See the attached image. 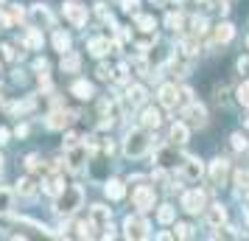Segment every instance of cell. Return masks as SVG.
I'll list each match as a JSON object with an SVG mask.
<instances>
[{"instance_id":"cell-54","label":"cell","mask_w":249,"mask_h":241,"mask_svg":"<svg viewBox=\"0 0 249 241\" xmlns=\"http://www.w3.org/2000/svg\"><path fill=\"white\" fill-rule=\"evenodd\" d=\"M244 124H247V129H249V118H247V121H244Z\"/></svg>"},{"instance_id":"cell-48","label":"cell","mask_w":249,"mask_h":241,"mask_svg":"<svg viewBox=\"0 0 249 241\" xmlns=\"http://www.w3.org/2000/svg\"><path fill=\"white\" fill-rule=\"evenodd\" d=\"M76 143H79V135H76V132H68V135H65V146H76Z\"/></svg>"},{"instance_id":"cell-32","label":"cell","mask_w":249,"mask_h":241,"mask_svg":"<svg viewBox=\"0 0 249 241\" xmlns=\"http://www.w3.org/2000/svg\"><path fill=\"white\" fill-rule=\"evenodd\" d=\"M135 25L137 28H140V31H146V34H151V31H154V17H151V14H135Z\"/></svg>"},{"instance_id":"cell-50","label":"cell","mask_w":249,"mask_h":241,"mask_svg":"<svg viewBox=\"0 0 249 241\" xmlns=\"http://www.w3.org/2000/svg\"><path fill=\"white\" fill-rule=\"evenodd\" d=\"M14 135H17V138H25V135H28V127H17L14 129Z\"/></svg>"},{"instance_id":"cell-35","label":"cell","mask_w":249,"mask_h":241,"mask_svg":"<svg viewBox=\"0 0 249 241\" xmlns=\"http://www.w3.org/2000/svg\"><path fill=\"white\" fill-rule=\"evenodd\" d=\"M230 143H232L235 151H247L249 149V138L244 135V132H232V135H230Z\"/></svg>"},{"instance_id":"cell-23","label":"cell","mask_w":249,"mask_h":241,"mask_svg":"<svg viewBox=\"0 0 249 241\" xmlns=\"http://www.w3.org/2000/svg\"><path fill=\"white\" fill-rule=\"evenodd\" d=\"M109 48H112V42H109V39H104V37H92L90 42H87V51H90L92 56H107V54H109Z\"/></svg>"},{"instance_id":"cell-7","label":"cell","mask_w":249,"mask_h":241,"mask_svg":"<svg viewBox=\"0 0 249 241\" xmlns=\"http://www.w3.org/2000/svg\"><path fill=\"white\" fill-rule=\"evenodd\" d=\"M154 199H157L154 185H137L135 191H132V205H135L140 213L151 210V207H154Z\"/></svg>"},{"instance_id":"cell-20","label":"cell","mask_w":249,"mask_h":241,"mask_svg":"<svg viewBox=\"0 0 249 241\" xmlns=\"http://www.w3.org/2000/svg\"><path fill=\"white\" fill-rule=\"evenodd\" d=\"M160 124H162V112H160V110H154V107H146V110L140 112V127L157 129Z\"/></svg>"},{"instance_id":"cell-29","label":"cell","mask_w":249,"mask_h":241,"mask_svg":"<svg viewBox=\"0 0 249 241\" xmlns=\"http://www.w3.org/2000/svg\"><path fill=\"white\" fill-rule=\"evenodd\" d=\"M39 31H42V28H28L23 45H28L31 51H39V48H42V34H39Z\"/></svg>"},{"instance_id":"cell-39","label":"cell","mask_w":249,"mask_h":241,"mask_svg":"<svg viewBox=\"0 0 249 241\" xmlns=\"http://www.w3.org/2000/svg\"><path fill=\"white\" fill-rule=\"evenodd\" d=\"M9 20H12V23H17V20L23 23V20H25V12L20 9V6H9Z\"/></svg>"},{"instance_id":"cell-52","label":"cell","mask_w":249,"mask_h":241,"mask_svg":"<svg viewBox=\"0 0 249 241\" xmlns=\"http://www.w3.org/2000/svg\"><path fill=\"white\" fill-rule=\"evenodd\" d=\"M0 177H3V154H0Z\"/></svg>"},{"instance_id":"cell-12","label":"cell","mask_w":249,"mask_h":241,"mask_svg":"<svg viewBox=\"0 0 249 241\" xmlns=\"http://www.w3.org/2000/svg\"><path fill=\"white\" fill-rule=\"evenodd\" d=\"M182 118H188L191 127H199V129L207 127V110H204V104H199V101H188V107L182 110Z\"/></svg>"},{"instance_id":"cell-49","label":"cell","mask_w":249,"mask_h":241,"mask_svg":"<svg viewBox=\"0 0 249 241\" xmlns=\"http://www.w3.org/2000/svg\"><path fill=\"white\" fill-rule=\"evenodd\" d=\"M9 138H12V132H9L6 127H0V146H3V143H9Z\"/></svg>"},{"instance_id":"cell-2","label":"cell","mask_w":249,"mask_h":241,"mask_svg":"<svg viewBox=\"0 0 249 241\" xmlns=\"http://www.w3.org/2000/svg\"><path fill=\"white\" fill-rule=\"evenodd\" d=\"M81 205H84V188H81V185H68V188L56 196L53 213H56L59 219H70V216L79 213Z\"/></svg>"},{"instance_id":"cell-53","label":"cell","mask_w":249,"mask_h":241,"mask_svg":"<svg viewBox=\"0 0 249 241\" xmlns=\"http://www.w3.org/2000/svg\"><path fill=\"white\" fill-rule=\"evenodd\" d=\"M3 6H6V0H0V9H3Z\"/></svg>"},{"instance_id":"cell-55","label":"cell","mask_w":249,"mask_h":241,"mask_svg":"<svg viewBox=\"0 0 249 241\" xmlns=\"http://www.w3.org/2000/svg\"><path fill=\"white\" fill-rule=\"evenodd\" d=\"M174 3H185V0H174Z\"/></svg>"},{"instance_id":"cell-36","label":"cell","mask_w":249,"mask_h":241,"mask_svg":"<svg viewBox=\"0 0 249 241\" xmlns=\"http://www.w3.org/2000/svg\"><path fill=\"white\" fill-rule=\"evenodd\" d=\"M95 14L101 17L104 23H109V25H112V28H118V25H115V17H112V12L107 9V3H95Z\"/></svg>"},{"instance_id":"cell-26","label":"cell","mask_w":249,"mask_h":241,"mask_svg":"<svg viewBox=\"0 0 249 241\" xmlns=\"http://www.w3.org/2000/svg\"><path fill=\"white\" fill-rule=\"evenodd\" d=\"M65 188H68V185L62 183L59 177H48V180H42V191H45L48 196H53V199H56V196L65 191Z\"/></svg>"},{"instance_id":"cell-38","label":"cell","mask_w":249,"mask_h":241,"mask_svg":"<svg viewBox=\"0 0 249 241\" xmlns=\"http://www.w3.org/2000/svg\"><path fill=\"white\" fill-rule=\"evenodd\" d=\"M182 23H185V20H182V14H168V17H165V25H168L171 31H179Z\"/></svg>"},{"instance_id":"cell-42","label":"cell","mask_w":249,"mask_h":241,"mask_svg":"<svg viewBox=\"0 0 249 241\" xmlns=\"http://www.w3.org/2000/svg\"><path fill=\"white\" fill-rule=\"evenodd\" d=\"M227 93H230V90H227V84H218V87H215V101L227 104V101H230V98H227Z\"/></svg>"},{"instance_id":"cell-8","label":"cell","mask_w":249,"mask_h":241,"mask_svg":"<svg viewBox=\"0 0 249 241\" xmlns=\"http://www.w3.org/2000/svg\"><path fill=\"white\" fill-rule=\"evenodd\" d=\"M62 12H65V17H68V23L73 25V28H84V25H87V6L79 3V0H68V3L62 6Z\"/></svg>"},{"instance_id":"cell-37","label":"cell","mask_w":249,"mask_h":241,"mask_svg":"<svg viewBox=\"0 0 249 241\" xmlns=\"http://www.w3.org/2000/svg\"><path fill=\"white\" fill-rule=\"evenodd\" d=\"M235 95H238V104L249 110V79H247V81H244V84H241V87L235 90Z\"/></svg>"},{"instance_id":"cell-10","label":"cell","mask_w":249,"mask_h":241,"mask_svg":"<svg viewBox=\"0 0 249 241\" xmlns=\"http://www.w3.org/2000/svg\"><path fill=\"white\" fill-rule=\"evenodd\" d=\"M157 101L162 110H177V104L182 101V87H177V84H162L157 93Z\"/></svg>"},{"instance_id":"cell-28","label":"cell","mask_w":249,"mask_h":241,"mask_svg":"<svg viewBox=\"0 0 249 241\" xmlns=\"http://www.w3.org/2000/svg\"><path fill=\"white\" fill-rule=\"evenodd\" d=\"M70 45H73V42H70V34L62 31V28H56V31H53V48H56L59 54H68Z\"/></svg>"},{"instance_id":"cell-47","label":"cell","mask_w":249,"mask_h":241,"mask_svg":"<svg viewBox=\"0 0 249 241\" xmlns=\"http://www.w3.org/2000/svg\"><path fill=\"white\" fill-rule=\"evenodd\" d=\"M53 84H51V76L48 73H39V90H51Z\"/></svg>"},{"instance_id":"cell-14","label":"cell","mask_w":249,"mask_h":241,"mask_svg":"<svg viewBox=\"0 0 249 241\" xmlns=\"http://www.w3.org/2000/svg\"><path fill=\"white\" fill-rule=\"evenodd\" d=\"M154 160H157L160 166H165V168H171V166H177V163H182V157L177 154V146H174V143H160L157 149H154Z\"/></svg>"},{"instance_id":"cell-31","label":"cell","mask_w":249,"mask_h":241,"mask_svg":"<svg viewBox=\"0 0 249 241\" xmlns=\"http://www.w3.org/2000/svg\"><path fill=\"white\" fill-rule=\"evenodd\" d=\"M17 194H20V196H34L36 194V183L31 180V177L17 180Z\"/></svg>"},{"instance_id":"cell-6","label":"cell","mask_w":249,"mask_h":241,"mask_svg":"<svg viewBox=\"0 0 249 241\" xmlns=\"http://www.w3.org/2000/svg\"><path fill=\"white\" fill-rule=\"evenodd\" d=\"M124 236L126 239H148V236H151V224L140 216V210H137V216H126Z\"/></svg>"},{"instance_id":"cell-24","label":"cell","mask_w":249,"mask_h":241,"mask_svg":"<svg viewBox=\"0 0 249 241\" xmlns=\"http://www.w3.org/2000/svg\"><path fill=\"white\" fill-rule=\"evenodd\" d=\"M146 98L148 95H146V87H143V84H132V87L126 90V107H132V110H135L137 104H143Z\"/></svg>"},{"instance_id":"cell-56","label":"cell","mask_w":249,"mask_h":241,"mask_svg":"<svg viewBox=\"0 0 249 241\" xmlns=\"http://www.w3.org/2000/svg\"><path fill=\"white\" fill-rule=\"evenodd\" d=\"M247 45H249V37H247Z\"/></svg>"},{"instance_id":"cell-22","label":"cell","mask_w":249,"mask_h":241,"mask_svg":"<svg viewBox=\"0 0 249 241\" xmlns=\"http://www.w3.org/2000/svg\"><path fill=\"white\" fill-rule=\"evenodd\" d=\"M59 68H62V73H79V70H81V56H79V54H73V51L62 54Z\"/></svg>"},{"instance_id":"cell-27","label":"cell","mask_w":249,"mask_h":241,"mask_svg":"<svg viewBox=\"0 0 249 241\" xmlns=\"http://www.w3.org/2000/svg\"><path fill=\"white\" fill-rule=\"evenodd\" d=\"M157 222H160V224H174V222H177V207L168 205V202H165V205H160L157 207Z\"/></svg>"},{"instance_id":"cell-4","label":"cell","mask_w":249,"mask_h":241,"mask_svg":"<svg viewBox=\"0 0 249 241\" xmlns=\"http://www.w3.org/2000/svg\"><path fill=\"white\" fill-rule=\"evenodd\" d=\"M179 205L185 213H204L207 210V194L204 191H199V188H191V191H185V194L179 196Z\"/></svg>"},{"instance_id":"cell-25","label":"cell","mask_w":249,"mask_h":241,"mask_svg":"<svg viewBox=\"0 0 249 241\" xmlns=\"http://www.w3.org/2000/svg\"><path fill=\"white\" fill-rule=\"evenodd\" d=\"M14 207V191L0 185V216H9Z\"/></svg>"},{"instance_id":"cell-11","label":"cell","mask_w":249,"mask_h":241,"mask_svg":"<svg viewBox=\"0 0 249 241\" xmlns=\"http://www.w3.org/2000/svg\"><path fill=\"white\" fill-rule=\"evenodd\" d=\"M73 121H76V112H70V110H53V112L45 118V129L62 132V129H68Z\"/></svg>"},{"instance_id":"cell-30","label":"cell","mask_w":249,"mask_h":241,"mask_svg":"<svg viewBox=\"0 0 249 241\" xmlns=\"http://www.w3.org/2000/svg\"><path fill=\"white\" fill-rule=\"evenodd\" d=\"M232 180H235V185H238V196L249 191V168H238V171L232 174Z\"/></svg>"},{"instance_id":"cell-17","label":"cell","mask_w":249,"mask_h":241,"mask_svg":"<svg viewBox=\"0 0 249 241\" xmlns=\"http://www.w3.org/2000/svg\"><path fill=\"white\" fill-rule=\"evenodd\" d=\"M232 37H235V25L232 23H218L213 28V39H210V48L213 45H227V42H232Z\"/></svg>"},{"instance_id":"cell-40","label":"cell","mask_w":249,"mask_h":241,"mask_svg":"<svg viewBox=\"0 0 249 241\" xmlns=\"http://www.w3.org/2000/svg\"><path fill=\"white\" fill-rule=\"evenodd\" d=\"M95 73H98V79H101V81L115 79V73H112V68H109V65H98V70H95Z\"/></svg>"},{"instance_id":"cell-5","label":"cell","mask_w":249,"mask_h":241,"mask_svg":"<svg viewBox=\"0 0 249 241\" xmlns=\"http://www.w3.org/2000/svg\"><path fill=\"white\" fill-rule=\"evenodd\" d=\"M179 177L185 183H199L204 177V163L193 154H182V163H179Z\"/></svg>"},{"instance_id":"cell-43","label":"cell","mask_w":249,"mask_h":241,"mask_svg":"<svg viewBox=\"0 0 249 241\" xmlns=\"http://www.w3.org/2000/svg\"><path fill=\"white\" fill-rule=\"evenodd\" d=\"M0 51H3V59H6V62H14V59H17V51H14V45H3Z\"/></svg>"},{"instance_id":"cell-9","label":"cell","mask_w":249,"mask_h":241,"mask_svg":"<svg viewBox=\"0 0 249 241\" xmlns=\"http://www.w3.org/2000/svg\"><path fill=\"white\" fill-rule=\"evenodd\" d=\"M28 20H31V25H34V28H53V25H56L53 12H51L48 6H42V3H34V6H31Z\"/></svg>"},{"instance_id":"cell-41","label":"cell","mask_w":249,"mask_h":241,"mask_svg":"<svg viewBox=\"0 0 249 241\" xmlns=\"http://www.w3.org/2000/svg\"><path fill=\"white\" fill-rule=\"evenodd\" d=\"M25 168L28 171H39V154H28L25 157Z\"/></svg>"},{"instance_id":"cell-34","label":"cell","mask_w":249,"mask_h":241,"mask_svg":"<svg viewBox=\"0 0 249 241\" xmlns=\"http://www.w3.org/2000/svg\"><path fill=\"white\" fill-rule=\"evenodd\" d=\"M174 236H177V239H193V236H196V227H193V224H188V222H177Z\"/></svg>"},{"instance_id":"cell-16","label":"cell","mask_w":249,"mask_h":241,"mask_svg":"<svg viewBox=\"0 0 249 241\" xmlns=\"http://www.w3.org/2000/svg\"><path fill=\"white\" fill-rule=\"evenodd\" d=\"M188 138H191V127H188L185 121H174L171 129H168V143H174V146H185Z\"/></svg>"},{"instance_id":"cell-19","label":"cell","mask_w":249,"mask_h":241,"mask_svg":"<svg viewBox=\"0 0 249 241\" xmlns=\"http://www.w3.org/2000/svg\"><path fill=\"white\" fill-rule=\"evenodd\" d=\"M104 194H107V199H112V202H121L126 196L124 180H107V183H104Z\"/></svg>"},{"instance_id":"cell-3","label":"cell","mask_w":249,"mask_h":241,"mask_svg":"<svg viewBox=\"0 0 249 241\" xmlns=\"http://www.w3.org/2000/svg\"><path fill=\"white\" fill-rule=\"evenodd\" d=\"M87 157H90V146H87V143H76V146H70L68 154H65L68 171L81 174L84 168H87Z\"/></svg>"},{"instance_id":"cell-51","label":"cell","mask_w":249,"mask_h":241,"mask_svg":"<svg viewBox=\"0 0 249 241\" xmlns=\"http://www.w3.org/2000/svg\"><path fill=\"white\" fill-rule=\"evenodd\" d=\"M244 205L249 207V191H247V194H244Z\"/></svg>"},{"instance_id":"cell-21","label":"cell","mask_w":249,"mask_h":241,"mask_svg":"<svg viewBox=\"0 0 249 241\" xmlns=\"http://www.w3.org/2000/svg\"><path fill=\"white\" fill-rule=\"evenodd\" d=\"M70 93H73L76 98H81V101H90L92 95H95V87H92L90 81L79 79V81H73V84H70Z\"/></svg>"},{"instance_id":"cell-18","label":"cell","mask_w":249,"mask_h":241,"mask_svg":"<svg viewBox=\"0 0 249 241\" xmlns=\"http://www.w3.org/2000/svg\"><path fill=\"white\" fill-rule=\"evenodd\" d=\"M90 222L95 224V227L107 230V227H109V222H112V207H107V205H92V207H90Z\"/></svg>"},{"instance_id":"cell-45","label":"cell","mask_w":249,"mask_h":241,"mask_svg":"<svg viewBox=\"0 0 249 241\" xmlns=\"http://www.w3.org/2000/svg\"><path fill=\"white\" fill-rule=\"evenodd\" d=\"M48 68H51V62H48V59H36V62H34L36 73H48Z\"/></svg>"},{"instance_id":"cell-33","label":"cell","mask_w":249,"mask_h":241,"mask_svg":"<svg viewBox=\"0 0 249 241\" xmlns=\"http://www.w3.org/2000/svg\"><path fill=\"white\" fill-rule=\"evenodd\" d=\"M191 34L193 37H204L207 34V17H204V14H199V17H193L191 20Z\"/></svg>"},{"instance_id":"cell-46","label":"cell","mask_w":249,"mask_h":241,"mask_svg":"<svg viewBox=\"0 0 249 241\" xmlns=\"http://www.w3.org/2000/svg\"><path fill=\"white\" fill-rule=\"evenodd\" d=\"M137 6H140V0H121V9L124 12H135Z\"/></svg>"},{"instance_id":"cell-15","label":"cell","mask_w":249,"mask_h":241,"mask_svg":"<svg viewBox=\"0 0 249 241\" xmlns=\"http://www.w3.org/2000/svg\"><path fill=\"white\" fill-rule=\"evenodd\" d=\"M204 219H207V224L213 230H221L227 224V207L221 202H213V205H207V210H204Z\"/></svg>"},{"instance_id":"cell-13","label":"cell","mask_w":249,"mask_h":241,"mask_svg":"<svg viewBox=\"0 0 249 241\" xmlns=\"http://www.w3.org/2000/svg\"><path fill=\"white\" fill-rule=\"evenodd\" d=\"M207 174H210V183L213 185H227V180H230V160H224V157H215L213 163H210V168H207Z\"/></svg>"},{"instance_id":"cell-1","label":"cell","mask_w":249,"mask_h":241,"mask_svg":"<svg viewBox=\"0 0 249 241\" xmlns=\"http://www.w3.org/2000/svg\"><path fill=\"white\" fill-rule=\"evenodd\" d=\"M151 151V129L135 127L124 135V154L129 160H140Z\"/></svg>"},{"instance_id":"cell-44","label":"cell","mask_w":249,"mask_h":241,"mask_svg":"<svg viewBox=\"0 0 249 241\" xmlns=\"http://www.w3.org/2000/svg\"><path fill=\"white\" fill-rule=\"evenodd\" d=\"M238 73H241V76H249V56L238 59Z\"/></svg>"}]
</instances>
